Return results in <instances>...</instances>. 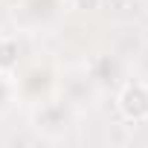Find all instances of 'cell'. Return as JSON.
<instances>
[{"instance_id": "cell-1", "label": "cell", "mask_w": 148, "mask_h": 148, "mask_svg": "<svg viewBox=\"0 0 148 148\" xmlns=\"http://www.w3.org/2000/svg\"><path fill=\"white\" fill-rule=\"evenodd\" d=\"M119 110L125 119L131 122H142L148 119V90L142 84H128L119 93Z\"/></svg>"}, {"instance_id": "cell-3", "label": "cell", "mask_w": 148, "mask_h": 148, "mask_svg": "<svg viewBox=\"0 0 148 148\" xmlns=\"http://www.w3.org/2000/svg\"><path fill=\"white\" fill-rule=\"evenodd\" d=\"M73 6H76L79 12H93L102 6V0H73Z\"/></svg>"}, {"instance_id": "cell-2", "label": "cell", "mask_w": 148, "mask_h": 148, "mask_svg": "<svg viewBox=\"0 0 148 148\" xmlns=\"http://www.w3.org/2000/svg\"><path fill=\"white\" fill-rule=\"evenodd\" d=\"M18 41L3 38L0 41V73H9L12 67H18Z\"/></svg>"}]
</instances>
